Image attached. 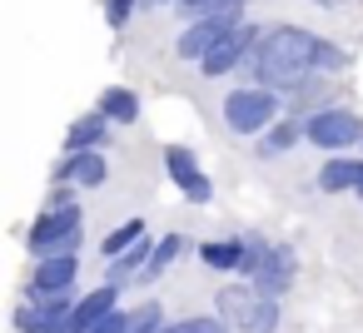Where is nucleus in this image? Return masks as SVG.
I'll return each instance as SVG.
<instances>
[{
	"instance_id": "nucleus-31",
	"label": "nucleus",
	"mask_w": 363,
	"mask_h": 333,
	"mask_svg": "<svg viewBox=\"0 0 363 333\" xmlns=\"http://www.w3.org/2000/svg\"><path fill=\"white\" fill-rule=\"evenodd\" d=\"M358 149H363V145H358Z\"/></svg>"
},
{
	"instance_id": "nucleus-15",
	"label": "nucleus",
	"mask_w": 363,
	"mask_h": 333,
	"mask_svg": "<svg viewBox=\"0 0 363 333\" xmlns=\"http://www.w3.org/2000/svg\"><path fill=\"white\" fill-rule=\"evenodd\" d=\"M110 120L100 115V110H90V115H80V120H70V130H65V154H85V149H105L110 145Z\"/></svg>"
},
{
	"instance_id": "nucleus-23",
	"label": "nucleus",
	"mask_w": 363,
	"mask_h": 333,
	"mask_svg": "<svg viewBox=\"0 0 363 333\" xmlns=\"http://www.w3.org/2000/svg\"><path fill=\"white\" fill-rule=\"evenodd\" d=\"M164 333H234L219 313H189V318H174L164 323Z\"/></svg>"
},
{
	"instance_id": "nucleus-4",
	"label": "nucleus",
	"mask_w": 363,
	"mask_h": 333,
	"mask_svg": "<svg viewBox=\"0 0 363 333\" xmlns=\"http://www.w3.org/2000/svg\"><path fill=\"white\" fill-rule=\"evenodd\" d=\"M80 244H85V209H40L26 229V249L35 259L75 254Z\"/></svg>"
},
{
	"instance_id": "nucleus-7",
	"label": "nucleus",
	"mask_w": 363,
	"mask_h": 333,
	"mask_svg": "<svg viewBox=\"0 0 363 333\" xmlns=\"http://www.w3.org/2000/svg\"><path fill=\"white\" fill-rule=\"evenodd\" d=\"M303 140L333 159V154H348L353 145H363V120L348 105H328V110H318V115L303 120Z\"/></svg>"
},
{
	"instance_id": "nucleus-21",
	"label": "nucleus",
	"mask_w": 363,
	"mask_h": 333,
	"mask_svg": "<svg viewBox=\"0 0 363 333\" xmlns=\"http://www.w3.org/2000/svg\"><path fill=\"white\" fill-rule=\"evenodd\" d=\"M179 254H184V234H164V239L155 244V259H150V269L140 273V283H155L160 273H169Z\"/></svg>"
},
{
	"instance_id": "nucleus-22",
	"label": "nucleus",
	"mask_w": 363,
	"mask_h": 333,
	"mask_svg": "<svg viewBox=\"0 0 363 333\" xmlns=\"http://www.w3.org/2000/svg\"><path fill=\"white\" fill-rule=\"evenodd\" d=\"M164 303L160 298H145V303H135L130 308V333H164Z\"/></svg>"
},
{
	"instance_id": "nucleus-11",
	"label": "nucleus",
	"mask_w": 363,
	"mask_h": 333,
	"mask_svg": "<svg viewBox=\"0 0 363 333\" xmlns=\"http://www.w3.org/2000/svg\"><path fill=\"white\" fill-rule=\"evenodd\" d=\"M75 283H80V254H50V259H35V273L26 283V298L75 293Z\"/></svg>"
},
{
	"instance_id": "nucleus-17",
	"label": "nucleus",
	"mask_w": 363,
	"mask_h": 333,
	"mask_svg": "<svg viewBox=\"0 0 363 333\" xmlns=\"http://www.w3.org/2000/svg\"><path fill=\"white\" fill-rule=\"evenodd\" d=\"M298 145H308V140H303V120L284 115V120L259 140V159H279V154H289V149H298Z\"/></svg>"
},
{
	"instance_id": "nucleus-26",
	"label": "nucleus",
	"mask_w": 363,
	"mask_h": 333,
	"mask_svg": "<svg viewBox=\"0 0 363 333\" xmlns=\"http://www.w3.org/2000/svg\"><path fill=\"white\" fill-rule=\"evenodd\" d=\"M40 209H80V189H70V184H55V189H50V199H45Z\"/></svg>"
},
{
	"instance_id": "nucleus-3",
	"label": "nucleus",
	"mask_w": 363,
	"mask_h": 333,
	"mask_svg": "<svg viewBox=\"0 0 363 333\" xmlns=\"http://www.w3.org/2000/svg\"><path fill=\"white\" fill-rule=\"evenodd\" d=\"M214 313L234 328V333H279L284 323V303L264 298L249 278H234L214 293Z\"/></svg>"
},
{
	"instance_id": "nucleus-5",
	"label": "nucleus",
	"mask_w": 363,
	"mask_h": 333,
	"mask_svg": "<svg viewBox=\"0 0 363 333\" xmlns=\"http://www.w3.org/2000/svg\"><path fill=\"white\" fill-rule=\"evenodd\" d=\"M239 26H249L244 21V11L239 6H229V11H214V16H199V21H189L179 35H174V55L179 60H189V65H204Z\"/></svg>"
},
{
	"instance_id": "nucleus-25",
	"label": "nucleus",
	"mask_w": 363,
	"mask_h": 333,
	"mask_svg": "<svg viewBox=\"0 0 363 333\" xmlns=\"http://www.w3.org/2000/svg\"><path fill=\"white\" fill-rule=\"evenodd\" d=\"M140 6H145V0H105V26H110V30H125Z\"/></svg>"
},
{
	"instance_id": "nucleus-20",
	"label": "nucleus",
	"mask_w": 363,
	"mask_h": 333,
	"mask_svg": "<svg viewBox=\"0 0 363 333\" xmlns=\"http://www.w3.org/2000/svg\"><path fill=\"white\" fill-rule=\"evenodd\" d=\"M353 65V55L338 45V40H328V35H318V50H313V70L323 75V80H333V75H343Z\"/></svg>"
},
{
	"instance_id": "nucleus-18",
	"label": "nucleus",
	"mask_w": 363,
	"mask_h": 333,
	"mask_svg": "<svg viewBox=\"0 0 363 333\" xmlns=\"http://www.w3.org/2000/svg\"><path fill=\"white\" fill-rule=\"evenodd\" d=\"M333 100H328V80L318 75V80H308V85H298L294 95H284V110L294 115V120H308V115H318V110H328Z\"/></svg>"
},
{
	"instance_id": "nucleus-2",
	"label": "nucleus",
	"mask_w": 363,
	"mask_h": 333,
	"mask_svg": "<svg viewBox=\"0 0 363 333\" xmlns=\"http://www.w3.org/2000/svg\"><path fill=\"white\" fill-rule=\"evenodd\" d=\"M219 120H224V130L239 135V140H264V135L284 120V95L259 90V85H234V90L219 100Z\"/></svg>"
},
{
	"instance_id": "nucleus-30",
	"label": "nucleus",
	"mask_w": 363,
	"mask_h": 333,
	"mask_svg": "<svg viewBox=\"0 0 363 333\" xmlns=\"http://www.w3.org/2000/svg\"><path fill=\"white\" fill-rule=\"evenodd\" d=\"M353 194H358V204H363V184H358V189H353Z\"/></svg>"
},
{
	"instance_id": "nucleus-29",
	"label": "nucleus",
	"mask_w": 363,
	"mask_h": 333,
	"mask_svg": "<svg viewBox=\"0 0 363 333\" xmlns=\"http://www.w3.org/2000/svg\"><path fill=\"white\" fill-rule=\"evenodd\" d=\"M145 6H174V0H145Z\"/></svg>"
},
{
	"instance_id": "nucleus-10",
	"label": "nucleus",
	"mask_w": 363,
	"mask_h": 333,
	"mask_svg": "<svg viewBox=\"0 0 363 333\" xmlns=\"http://www.w3.org/2000/svg\"><path fill=\"white\" fill-rule=\"evenodd\" d=\"M294 278H298V254L289 249V244H274L264 259H259V269H254V288L264 293V298H274V303H284V293L294 288Z\"/></svg>"
},
{
	"instance_id": "nucleus-1",
	"label": "nucleus",
	"mask_w": 363,
	"mask_h": 333,
	"mask_svg": "<svg viewBox=\"0 0 363 333\" xmlns=\"http://www.w3.org/2000/svg\"><path fill=\"white\" fill-rule=\"evenodd\" d=\"M313 50H318V35L303 30V26H269L264 40H259V55L249 65V85L259 90H274V95H294L298 85L318 80L313 70Z\"/></svg>"
},
{
	"instance_id": "nucleus-9",
	"label": "nucleus",
	"mask_w": 363,
	"mask_h": 333,
	"mask_svg": "<svg viewBox=\"0 0 363 333\" xmlns=\"http://www.w3.org/2000/svg\"><path fill=\"white\" fill-rule=\"evenodd\" d=\"M264 30H269V26H254V21H249V26H239V30H234V35H229V40H224L204 65H199V75L224 80V75H234V70H249V65H254V55H259Z\"/></svg>"
},
{
	"instance_id": "nucleus-19",
	"label": "nucleus",
	"mask_w": 363,
	"mask_h": 333,
	"mask_svg": "<svg viewBox=\"0 0 363 333\" xmlns=\"http://www.w3.org/2000/svg\"><path fill=\"white\" fill-rule=\"evenodd\" d=\"M140 239H145V219H135V214H130L125 224H115V229L105 234V244H100V254H105V264H115V259H125V254H130V249H135Z\"/></svg>"
},
{
	"instance_id": "nucleus-12",
	"label": "nucleus",
	"mask_w": 363,
	"mask_h": 333,
	"mask_svg": "<svg viewBox=\"0 0 363 333\" xmlns=\"http://www.w3.org/2000/svg\"><path fill=\"white\" fill-rule=\"evenodd\" d=\"M55 184H70V189H100L110 179V159L105 149H85V154H60V164L50 169Z\"/></svg>"
},
{
	"instance_id": "nucleus-13",
	"label": "nucleus",
	"mask_w": 363,
	"mask_h": 333,
	"mask_svg": "<svg viewBox=\"0 0 363 333\" xmlns=\"http://www.w3.org/2000/svg\"><path fill=\"white\" fill-rule=\"evenodd\" d=\"M120 308V288H110V283H100V288H90V293H80V303H75V313L65 318V333H95L110 313Z\"/></svg>"
},
{
	"instance_id": "nucleus-24",
	"label": "nucleus",
	"mask_w": 363,
	"mask_h": 333,
	"mask_svg": "<svg viewBox=\"0 0 363 333\" xmlns=\"http://www.w3.org/2000/svg\"><path fill=\"white\" fill-rule=\"evenodd\" d=\"M229 6L249 11V0H174V16H184V26H189V21H199V16H214V11H229Z\"/></svg>"
},
{
	"instance_id": "nucleus-6",
	"label": "nucleus",
	"mask_w": 363,
	"mask_h": 333,
	"mask_svg": "<svg viewBox=\"0 0 363 333\" xmlns=\"http://www.w3.org/2000/svg\"><path fill=\"white\" fill-rule=\"evenodd\" d=\"M274 244L264 234H229V239H204L199 244V264L214 269V273H234V278H254L259 259L269 254Z\"/></svg>"
},
{
	"instance_id": "nucleus-27",
	"label": "nucleus",
	"mask_w": 363,
	"mask_h": 333,
	"mask_svg": "<svg viewBox=\"0 0 363 333\" xmlns=\"http://www.w3.org/2000/svg\"><path fill=\"white\" fill-rule=\"evenodd\" d=\"M95 333H130V308H115V313H110Z\"/></svg>"
},
{
	"instance_id": "nucleus-16",
	"label": "nucleus",
	"mask_w": 363,
	"mask_h": 333,
	"mask_svg": "<svg viewBox=\"0 0 363 333\" xmlns=\"http://www.w3.org/2000/svg\"><path fill=\"white\" fill-rule=\"evenodd\" d=\"M95 110H100L110 125H140V95H135L130 85H110V90H100Z\"/></svg>"
},
{
	"instance_id": "nucleus-28",
	"label": "nucleus",
	"mask_w": 363,
	"mask_h": 333,
	"mask_svg": "<svg viewBox=\"0 0 363 333\" xmlns=\"http://www.w3.org/2000/svg\"><path fill=\"white\" fill-rule=\"evenodd\" d=\"M313 6H323V11H338V6H348V0H313Z\"/></svg>"
},
{
	"instance_id": "nucleus-14",
	"label": "nucleus",
	"mask_w": 363,
	"mask_h": 333,
	"mask_svg": "<svg viewBox=\"0 0 363 333\" xmlns=\"http://www.w3.org/2000/svg\"><path fill=\"white\" fill-rule=\"evenodd\" d=\"M358 184H363V154H333V159H323V169L313 179L318 194H353Z\"/></svg>"
},
{
	"instance_id": "nucleus-8",
	"label": "nucleus",
	"mask_w": 363,
	"mask_h": 333,
	"mask_svg": "<svg viewBox=\"0 0 363 333\" xmlns=\"http://www.w3.org/2000/svg\"><path fill=\"white\" fill-rule=\"evenodd\" d=\"M160 159H164L169 184H174L189 204H209V199H214V184H209V174H204V164H199V154H194L189 145H164Z\"/></svg>"
}]
</instances>
